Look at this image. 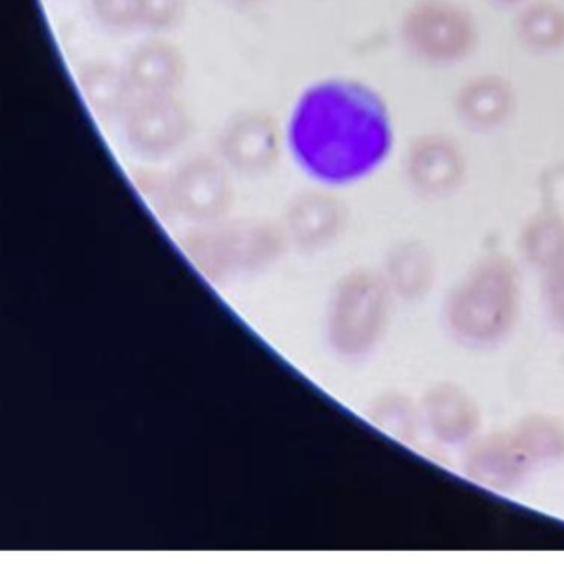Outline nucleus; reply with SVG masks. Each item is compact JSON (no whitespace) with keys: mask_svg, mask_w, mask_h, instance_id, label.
<instances>
[{"mask_svg":"<svg viewBox=\"0 0 564 564\" xmlns=\"http://www.w3.org/2000/svg\"><path fill=\"white\" fill-rule=\"evenodd\" d=\"M134 95H177L187 78L183 48L166 35H148L138 42L123 64Z\"/></svg>","mask_w":564,"mask_h":564,"instance_id":"9b49d317","label":"nucleus"},{"mask_svg":"<svg viewBox=\"0 0 564 564\" xmlns=\"http://www.w3.org/2000/svg\"><path fill=\"white\" fill-rule=\"evenodd\" d=\"M520 98L513 82L497 72L465 78L452 98L455 117L467 130L491 134L511 123Z\"/></svg>","mask_w":564,"mask_h":564,"instance_id":"9d476101","label":"nucleus"},{"mask_svg":"<svg viewBox=\"0 0 564 564\" xmlns=\"http://www.w3.org/2000/svg\"><path fill=\"white\" fill-rule=\"evenodd\" d=\"M141 0H88V14L108 34L140 32Z\"/></svg>","mask_w":564,"mask_h":564,"instance_id":"dca6fc26","label":"nucleus"},{"mask_svg":"<svg viewBox=\"0 0 564 564\" xmlns=\"http://www.w3.org/2000/svg\"><path fill=\"white\" fill-rule=\"evenodd\" d=\"M189 0H141L140 32L167 35L186 21Z\"/></svg>","mask_w":564,"mask_h":564,"instance_id":"f3484780","label":"nucleus"},{"mask_svg":"<svg viewBox=\"0 0 564 564\" xmlns=\"http://www.w3.org/2000/svg\"><path fill=\"white\" fill-rule=\"evenodd\" d=\"M429 425L434 429V434L441 438L465 437L468 431H474L475 415L470 402L457 394V391L442 389L429 399L427 405Z\"/></svg>","mask_w":564,"mask_h":564,"instance_id":"2eb2a0df","label":"nucleus"},{"mask_svg":"<svg viewBox=\"0 0 564 564\" xmlns=\"http://www.w3.org/2000/svg\"><path fill=\"white\" fill-rule=\"evenodd\" d=\"M488 2L497 6V8L513 9V11H517V9H520L521 6L527 4L530 0H488Z\"/></svg>","mask_w":564,"mask_h":564,"instance_id":"412c9836","label":"nucleus"},{"mask_svg":"<svg viewBox=\"0 0 564 564\" xmlns=\"http://www.w3.org/2000/svg\"><path fill=\"white\" fill-rule=\"evenodd\" d=\"M328 189L305 191L290 200L286 232L303 249H319L333 242L345 227V204Z\"/></svg>","mask_w":564,"mask_h":564,"instance_id":"f8f14e48","label":"nucleus"},{"mask_svg":"<svg viewBox=\"0 0 564 564\" xmlns=\"http://www.w3.org/2000/svg\"><path fill=\"white\" fill-rule=\"evenodd\" d=\"M546 265V283H544L546 300L544 302L554 318L564 325V247Z\"/></svg>","mask_w":564,"mask_h":564,"instance_id":"a211bd4d","label":"nucleus"},{"mask_svg":"<svg viewBox=\"0 0 564 564\" xmlns=\"http://www.w3.org/2000/svg\"><path fill=\"white\" fill-rule=\"evenodd\" d=\"M404 174L419 196L441 199L467 180L468 158L457 138L442 131L419 134L405 148Z\"/></svg>","mask_w":564,"mask_h":564,"instance_id":"6e6552de","label":"nucleus"},{"mask_svg":"<svg viewBox=\"0 0 564 564\" xmlns=\"http://www.w3.org/2000/svg\"><path fill=\"white\" fill-rule=\"evenodd\" d=\"M134 183L138 189L143 194L144 199L161 214H174L173 204H171L170 181L167 177L158 176L150 171H141L134 174Z\"/></svg>","mask_w":564,"mask_h":564,"instance_id":"6ab92c4d","label":"nucleus"},{"mask_svg":"<svg viewBox=\"0 0 564 564\" xmlns=\"http://www.w3.org/2000/svg\"><path fill=\"white\" fill-rule=\"evenodd\" d=\"M77 87L91 115L104 123H120L134 95L123 65L88 61L77 68Z\"/></svg>","mask_w":564,"mask_h":564,"instance_id":"ddd939ff","label":"nucleus"},{"mask_svg":"<svg viewBox=\"0 0 564 564\" xmlns=\"http://www.w3.org/2000/svg\"><path fill=\"white\" fill-rule=\"evenodd\" d=\"M517 312V275L501 260H491L471 272L454 290L447 305L448 325L470 345H488L503 338Z\"/></svg>","mask_w":564,"mask_h":564,"instance_id":"7ed1b4c3","label":"nucleus"},{"mask_svg":"<svg viewBox=\"0 0 564 564\" xmlns=\"http://www.w3.org/2000/svg\"><path fill=\"white\" fill-rule=\"evenodd\" d=\"M282 246V237L265 224L234 223L223 220L200 229L191 237L187 249L207 272L224 273L232 267H242L252 260L259 262L260 253H275Z\"/></svg>","mask_w":564,"mask_h":564,"instance_id":"1a4fd4ad","label":"nucleus"},{"mask_svg":"<svg viewBox=\"0 0 564 564\" xmlns=\"http://www.w3.org/2000/svg\"><path fill=\"white\" fill-rule=\"evenodd\" d=\"M224 2L236 9H256L265 4L269 0H224Z\"/></svg>","mask_w":564,"mask_h":564,"instance_id":"aec40b11","label":"nucleus"},{"mask_svg":"<svg viewBox=\"0 0 564 564\" xmlns=\"http://www.w3.org/2000/svg\"><path fill=\"white\" fill-rule=\"evenodd\" d=\"M232 174L217 154L186 158L167 176L174 214L197 226L223 220L236 197Z\"/></svg>","mask_w":564,"mask_h":564,"instance_id":"423d86ee","label":"nucleus"},{"mask_svg":"<svg viewBox=\"0 0 564 564\" xmlns=\"http://www.w3.org/2000/svg\"><path fill=\"white\" fill-rule=\"evenodd\" d=\"M514 12V39L524 52L551 57L564 51V4L557 0H530Z\"/></svg>","mask_w":564,"mask_h":564,"instance_id":"4468645a","label":"nucleus"},{"mask_svg":"<svg viewBox=\"0 0 564 564\" xmlns=\"http://www.w3.org/2000/svg\"><path fill=\"white\" fill-rule=\"evenodd\" d=\"M217 156L234 174H269L286 150L285 127L269 111L252 108L227 118L217 134Z\"/></svg>","mask_w":564,"mask_h":564,"instance_id":"0eeeda50","label":"nucleus"},{"mask_svg":"<svg viewBox=\"0 0 564 564\" xmlns=\"http://www.w3.org/2000/svg\"><path fill=\"white\" fill-rule=\"evenodd\" d=\"M389 286L369 273H355L339 286L329 310V338L346 356L366 355L384 329Z\"/></svg>","mask_w":564,"mask_h":564,"instance_id":"20e7f679","label":"nucleus"},{"mask_svg":"<svg viewBox=\"0 0 564 564\" xmlns=\"http://www.w3.org/2000/svg\"><path fill=\"white\" fill-rule=\"evenodd\" d=\"M398 39L415 64L447 70L477 54L481 29L460 0H412L399 18Z\"/></svg>","mask_w":564,"mask_h":564,"instance_id":"f03ea898","label":"nucleus"},{"mask_svg":"<svg viewBox=\"0 0 564 564\" xmlns=\"http://www.w3.org/2000/svg\"><path fill=\"white\" fill-rule=\"evenodd\" d=\"M285 143L303 174L336 189L379 173L398 147V128L378 88L333 75L313 82L293 101Z\"/></svg>","mask_w":564,"mask_h":564,"instance_id":"f257e3e1","label":"nucleus"},{"mask_svg":"<svg viewBox=\"0 0 564 564\" xmlns=\"http://www.w3.org/2000/svg\"><path fill=\"white\" fill-rule=\"evenodd\" d=\"M124 147L143 161H164L183 150L193 118L177 95H138L120 121Z\"/></svg>","mask_w":564,"mask_h":564,"instance_id":"39448f33","label":"nucleus"}]
</instances>
